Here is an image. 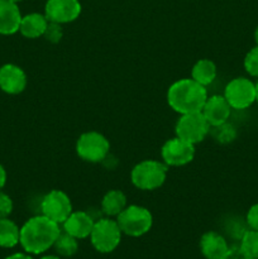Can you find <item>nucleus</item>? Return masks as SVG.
<instances>
[{"label": "nucleus", "mask_w": 258, "mask_h": 259, "mask_svg": "<svg viewBox=\"0 0 258 259\" xmlns=\"http://www.w3.org/2000/svg\"><path fill=\"white\" fill-rule=\"evenodd\" d=\"M60 234V224L45 215H37L28 219L20 228L19 244L24 252L38 255L52 248Z\"/></svg>", "instance_id": "f257e3e1"}, {"label": "nucleus", "mask_w": 258, "mask_h": 259, "mask_svg": "<svg viewBox=\"0 0 258 259\" xmlns=\"http://www.w3.org/2000/svg\"><path fill=\"white\" fill-rule=\"evenodd\" d=\"M207 99L206 88L192 78H182L169 86L167 103L169 108L179 114L201 111Z\"/></svg>", "instance_id": "f03ea898"}, {"label": "nucleus", "mask_w": 258, "mask_h": 259, "mask_svg": "<svg viewBox=\"0 0 258 259\" xmlns=\"http://www.w3.org/2000/svg\"><path fill=\"white\" fill-rule=\"evenodd\" d=\"M168 166L164 162L146 159L133 167L131 172L132 184L143 191H152L164 184Z\"/></svg>", "instance_id": "7ed1b4c3"}, {"label": "nucleus", "mask_w": 258, "mask_h": 259, "mask_svg": "<svg viewBox=\"0 0 258 259\" xmlns=\"http://www.w3.org/2000/svg\"><path fill=\"white\" fill-rule=\"evenodd\" d=\"M121 233L138 238L147 234L153 225V217L148 209L139 205H129L116 217Z\"/></svg>", "instance_id": "20e7f679"}, {"label": "nucleus", "mask_w": 258, "mask_h": 259, "mask_svg": "<svg viewBox=\"0 0 258 259\" xmlns=\"http://www.w3.org/2000/svg\"><path fill=\"white\" fill-rule=\"evenodd\" d=\"M121 234L116 220L103 218L94 224L90 234L91 244L99 253H111L120 244Z\"/></svg>", "instance_id": "39448f33"}, {"label": "nucleus", "mask_w": 258, "mask_h": 259, "mask_svg": "<svg viewBox=\"0 0 258 259\" xmlns=\"http://www.w3.org/2000/svg\"><path fill=\"white\" fill-rule=\"evenodd\" d=\"M110 151V143L99 132H86L76 142V153L85 162L99 163L104 161Z\"/></svg>", "instance_id": "423d86ee"}, {"label": "nucleus", "mask_w": 258, "mask_h": 259, "mask_svg": "<svg viewBox=\"0 0 258 259\" xmlns=\"http://www.w3.org/2000/svg\"><path fill=\"white\" fill-rule=\"evenodd\" d=\"M210 128L211 126L201 111H195V113L181 114L175 126V132L179 138L191 144H197L206 138L207 134L210 133Z\"/></svg>", "instance_id": "0eeeda50"}, {"label": "nucleus", "mask_w": 258, "mask_h": 259, "mask_svg": "<svg viewBox=\"0 0 258 259\" xmlns=\"http://www.w3.org/2000/svg\"><path fill=\"white\" fill-rule=\"evenodd\" d=\"M225 100L230 108L244 110L255 103V82L247 77H235L225 86Z\"/></svg>", "instance_id": "6e6552de"}, {"label": "nucleus", "mask_w": 258, "mask_h": 259, "mask_svg": "<svg viewBox=\"0 0 258 259\" xmlns=\"http://www.w3.org/2000/svg\"><path fill=\"white\" fill-rule=\"evenodd\" d=\"M42 215L57 224H63L72 212V204L66 192L61 190H52L43 197L40 202Z\"/></svg>", "instance_id": "1a4fd4ad"}, {"label": "nucleus", "mask_w": 258, "mask_h": 259, "mask_svg": "<svg viewBox=\"0 0 258 259\" xmlns=\"http://www.w3.org/2000/svg\"><path fill=\"white\" fill-rule=\"evenodd\" d=\"M161 156L168 167H181L190 163L195 157V144L175 137L168 139L161 149Z\"/></svg>", "instance_id": "9d476101"}, {"label": "nucleus", "mask_w": 258, "mask_h": 259, "mask_svg": "<svg viewBox=\"0 0 258 259\" xmlns=\"http://www.w3.org/2000/svg\"><path fill=\"white\" fill-rule=\"evenodd\" d=\"M81 14L78 0H48L45 7V15L48 22L65 24L77 19Z\"/></svg>", "instance_id": "9b49d317"}, {"label": "nucleus", "mask_w": 258, "mask_h": 259, "mask_svg": "<svg viewBox=\"0 0 258 259\" xmlns=\"http://www.w3.org/2000/svg\"><path fill=\"white\" fill-rule=\"evenodd\" d=\"M27 88V75L19 66L7 63L0 67V90L9 95H18Z\"/></svg>", "instance_id": "f8f14e48"}, {"label": "nucleus", "mask_w": 258, "mask_h": 259, "mask_svg": "<svg viewBox=\"0 0 258 259\" xmlns=\"http://www.w3.org/2000/svg\"><path fill=\"white\" fill-rule=\"evenodd\" d=\"M230 111L232 108L225 100L223 95H212L207 96L204 106H202V115L210 124V126H218L227 123L228 119L230 118Z\"/></svg>", "instance_id": "ddd939ff"}, {"label": "nucleus", "mask_w": 258, "mask_h": 259, "mask_svg": "<svg viewBox=\"0 0 258 259\" xmlns=\"http://www.w3.org/2000/svg\"><path fill=\"white\" fill-rule=\"evenodd\" d=\"M95 222L85 211H72L63 222V232L72 235L76 239H85L90 237Z\"/></svg>", "instance_id": "4468645a"}, {"label": "nucleus", "mask_w": 258, "mask_h": 259, "mask_svg": "<svg viewBox=\"0 0 258 259\" xmlns=\"http://www.w3.org/2000/svg\"><path fill=\"white\" fill-rule=\"evenodd\" d=\"M22 14L17 3L0 0V34L12 35L19 32Z\"/></svg>", "instance_id": "2eb2a0df"}, {"label": "nucleus", "mask_w": 258, "mask_h": 259, "mask_svg": "<svg viewBox=\"0 0 258 259\" xmlns=\"http://www.w3.org/2000/svg\"><path fill=\"white\" fill-rule=\"evenodd\" d=\"M227 240L217 232H207L200 239V250L206 259H223L229 250Z\"/></svg>", "instance_id": "dca6fc26"}, {"label": "nucleus", "mask_w": 258, "mask_h": 259, "mask_svg": "<svg viewBox=\"0 0 258 259\" xmlns=\"http://www.w3.org/2000/svg\"><path fill=\"white\" fill-rule=\"evenodd\" d=\"M48 19L46 18L45 14H39V13H30V14L22 17L20 20L19 32L22 35L29 39H34V38H39L45 35L46 29L48 27Z\"/></svg>", "instance_id": "f3484780"}, {"label": "nucleus", "mask_w": 258, "mask_h": 259, "mask_svg": "<svg viewBox=\"0 0 258 259\" xmlns=\"http://www.w3.org/2000/svg\"><path fill=\"white\" fill-rule=\"evenodd\" d=\"M126 206V196L120 190H111L106 192L101 200V210L108 218L118 217Z\"/></svg>", "instance_id": "a211bd4d"}, {"label": "nucleus", "mask_w": 258, "mask_h": 259, "mask_svg": "<svg viewBox=\"0 0 258 259\" xmlns=\"http://www.w3.org/2000/svg\"><path fill=\"white\" fill-rule=\"evenodd\" d=\"M217 73L218 70L215 63L207 58H202V60L197 61L192 67L191 78L206 88L207 85L214 82V80L217 78Z\"/></svg>", "instance_id": "6ab92c4d"}, {"label": "nucleus", "mask_w": 258, "mask_h": 259, "mask_svg": "<svg viewBox=\"0 0 258 259\" xmlns=\"http://www.w3.org/2000/svg\"><path fill=\"white\" fill-rule=\"evenodd\" d=\"M20 228L9 218L0 219V247L14 248L19 244Z\"/></svg>", "instance_id": "aec40b11"}, {"label": "nucleus", "mask_w": 258, "mask_h": 259, "mask_svg": "<svg viewBox=\"0 0 258 259\" xmlns=\"http://www.w3.org/2000/svg\"><path fill=\"white\" fill-rule=\"evenodd\" d=\"M78 239L73 238L72 235L67 234L65 232H61V234L58 235V238L56 239L53 248L56 249V252L61 255V257H72L73 254H76V252L78 250Z\"/></svg>", "instance_id": "412c9836"}, {"label": "nucleus", "mask_w": 258, "mask_h": 259, "mask_svg": "<svg viewBox=\"0 0 258 259\" xmlns=\"http://www.w3.org/2000/svg\"><path fill=\"white\" fill-rule=\"evenodd\" d=\"M239 247L248 257L258 259V230H245L240 237Z\"/></svg>", "instance_id": "4be33fe9"}, {"label": "nucleus", "mask_w": 258, "mask_h": 259, "mask_svg": "<svg viewBox=\"0 0 258 259\" xmlns=\"http://www.w3.org/2000/svg\"><path fill=\"white\" fill-rule=\"evenodd\" d=\"M210 131H211V134L215 141L222 144H228L237 138V131L228 121L222 124V125L212 126V128H210Z\"/></svg>", "instance_id": "5701e85b"}, {"label": "nucleus", "mask_w": 258, "mask_h": 259, "mask_svg": "<svg viewBox=\"0 0 258 259\" xmlns=\"http://www.w3.org/2000/svg\"><path fill=\"white\" fill-rule=\"evenodd\" d=\"M244 65L245 71L252 77L258 78V46L253 47L249 52L245 55L244 57Z\"/></svg>", "instance_id": "b1692460"}, {"label": "nucleus", "mask_w": 258, "mask_h": 259, "mask_svg": "<svg viewBox=\"0 0 258 259\" xmlns=\"http://www.w3.org/2000/svg\"><path fill=\"white\" fill-rule=\"evenodd\" d=\"M62 28H61V24H57V23H52L50 22L48 23V27L46 29L45 33V37L47 38L48 40L51 42L56 43V42H60L61 38H62Z\"/></svg>", "instance_id": "393cba45"}, {"label": "nucleus", "mask_w": 258, "mask_h": 259, "mask_svg": "<svg viewBox=\"0 0 258 259\" xmlns=\"http://www.w3.org/2000/svg\"><path fill=\"white\" fill-rule=\"evenodd\" d=\"M13 211V200L10 199L9 195L0 191V219L9 218Z\"/></svg>", "instance_id": "a878e982"}, {"label": "nucleus", "mask_w": 258, "mask_h": 259, "mask_svg": "<svg viewBox=\"0 0 258 259\" xmlns=\"http://www.w3.org/2000/svg\"><path fill=\"white\" fill-rule=\"evenodd\" d=\"M245 223L248 229L258 230V204L252 205L245 215Z\"/></svg>", "instance_id": "bb28decb"}, {"label": "nucleus", "mask_w": 258, "mask_h": 259, "mask_svg": "<svg viewBox=\"0 0 258 259\" xmlns=\"http://www.w3.org/2000/svg\"><path fill=\"white\" fill-rule=\"evenodd\" d=\"M223 259H253L248 257L242 249H240L239 245H234V247H230L228 253L225 254V257Z\"/></svg>", "instance_id": "cd10ccee"}, {"label": "nucleus", "mask_w": 258, "mask_h": 259, "mask_svg": "<svg viewBox=\"0 0 258 259\" xmlns=\"http://www.w3.org/2000/svg\"><path fill=\"white\" fill-rule=\"evenodd\" d=\"M5 259H33L32 255L29 253H14V254H10L8 255Z\"/></svg>", "instance_id": "c85d7f7f"}, {"label": "nucleus", "mask_w": 258, "mask_h": 259, "mask_svg": "<svg viewBox=\"0 0 258 259\" xmlns=\"http://www.w3.org/2000/svg\"><path fill=\"white\" fill-rule=\"evenodd\" d=\"M5 184H7V171H5V168L3 167V164L0 163V191H2L3 187L5 186Z\"/></svg>", "instance_id": "c756f323"}, {"label": "nucleus", "mask_w": 258, "mask_h": 259, "mask_svg": "<svg viewBox=\"0 0 258 259\" xmlns=\"http://www.w3.org/2000/svg\"><path fill=\"white\" fill-rule=\"evenodd\" d=\"M39 259H61V258L58 257V255H43V257Z\"/></svg>", "instance_id": "7c9ffc66"}, {"label": "nucleus", "mask_w": 258, "mask_h": 259, "mask_svg": "<svg viewBox=\"0 0 258 259\" xmlns=\"http://www.w3.org/2000/svg\"><path fill=\"white\" fill-rule=\"evenodd\" d=\"M254 40H255V46H258V27L255 28L254 30Z\"/></svg>", "instance_id": "2f4dec72"}, {"label": "nucleus", "mask_w": 258, "mask_h": 259, "mask_svg": "<svg viewBox=\"0 0 258 259\" xmlns=\"http://www.w3.org/2000/svg\"><path fill=\"white\" fill-rule=\"evenodd\" d=\"M255 101L258 103V81L255 82Z\"/></svg>", "instance_id": "473e14b6"}, {"label": "nucleus", "mask_w": 258, "mask_h": 259, "mask_svg": "<svg viewBox=\"0 0 258 259\" xmlns=\"http://www.w3.org/2000/svg\"><path fill=\"white\" fill-rule=\"evenodd\" d=\"M10 2H13V3H19V2H22V0H10Z\"/></svg>", "instance_id": "72a5a7b5"}]
</instances>
